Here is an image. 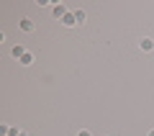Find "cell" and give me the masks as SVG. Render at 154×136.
I'll return each instance as SVG.
<instances>
[{
    "label": "cell",
    "mask_w": 154,
    "mask_h": 136,
    "mask_svg": "<svg viewBox=\"0 0 154 136\" xmlns=\"http://www.w3.org/2000/svg\"><path fill=\"white\" fill-rule=\"evenodd\" d=\"M21 64H23V67H28V64H33V54H31V51H26V54L21 57Z\"/></svg>",
    "instance_id": "6"
},
{
    "label": "cell",
    "mask_w": 154,
    "mask_h": 136,
    "mask_svg": "<svg viewBox=\"0 0 154 136\" xmlns=\"http://www.w3.org/2000/svg\"><path fill=\"white\" fill-rule=\"evenodd\" d=\"M11 54H13V57H16V59H21V57H23V54H26V49H23L21 44H16V46H13V49H11Z\"/></svg>",
    "instance_id": "5"
},
{
    "label": "cell",
    "mask_w": 154,
    "mask_h": 136,
    "mask_svg": "<svg viewBox=\"0 0 154 136\" xmlns=\"http://www.w3.org/2000/svg\"><path fill=\"white\" fill-rule=\"evenodd\" d=\"M75 18H77V26H80V23L88 21V13H85V11H75Z\"/></svg>",
    "instance_id": "7"
},
{
    "label": "cell",
    "mask_w": 154,
    "mask_h": 136,
    "mask_svg": "<svg viewBox=\"0 0 154 136\" xmlns=\"http://www.w3.org/2000/svg\"><path fill=\"white\" fill-rule=\"evenodd\" d=\"M62 26H67V28H72V26H77V18H75V11H69L64 18H62Z\"/></svg>",
    "instance_id": "4"
},
{
    "label": "cell",
    "mask_w": 154,
    "mask_h": 136,
    "mask_svg": "<svg viewBox=\"0 0 154 136\" xmlns=\"http://www.w3.org/2000/svg\"><path fill=\"white\" fill-rule=\"evenodd\" d=\"M139 49H141L144 54L154 51V39H149V36H141V39H139Z\"/></svg>",
    "instance_id": "1"
},
{
    "label": "cell",
    "mask_w": 154,
    "mask_h": 136,
    "mask_svg": "<svg viewBox=\"0 0 154 136\" xmlns=\"http://www.w3.org/2000/svg\"><path fill=\"white\" fill-rule=\"evenodd\" d=\"M77 136H93V134H90L88 128H80V131H77Z\"/></svg>",
    "instance_id": "8"
},
{
    "label": "cell",
    "mask_w": 154,
    "mask_h": 136,
    "mask_svg": "<svg viewBox=\"0 0 154 136\" xmlns=\"http://www.w3.org/2000/svg\"><path fill=\"white\" fill-rule=\"evenodd\" d=\"M18 28H21L23 33H33V28H36V26H33L31 18H21V21H18Z\"/></svg>",
    "instance_id": "3"
},
{
    "label": "cell",
    "mask_w": 154,
    "mask_h": 136,
    "mask_svg": "<svg viewBox=\"0 0 154 136\" xmlns=\"http://www.w3.org/2000/svg\"><path fill=\"white\" fill-rule=\"evenodd\" d=\"M146 136H154V128H149V134H146Z\"/></svg>",
    "instance_id": "9"
},
{
    "label": "cell",
    "mask_w": 154,
    "mask_h": 136,
    "mask_svg": "<svg viewBox=\"0 0 154 136\" xmlns=\"http://www.w3.org/2000/svg\"><path fill=\"white\" fill-rule=\"evenodd\" d=\"M67 13H69V11H67V8L62 5V3H54V5H51V16H54V18H59V21L67 16Z\"/></svg>",
    "instance_id": "2"
}]
</instances>
